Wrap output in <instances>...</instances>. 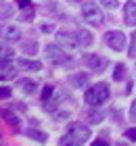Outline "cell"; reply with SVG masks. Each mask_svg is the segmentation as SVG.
I'll return each mask as SVG.
<instances>
[{
	"instance_id": "cell-20",
	"label": "cell",
	"mask_w": 136,
	"mask_h": 146,
	"mask_svg": "<svg viewBox=\"0 0 136 146\" xmlns=\"http://www.w3.org/2000/svg\"><path fill=\"white\" fill-rule=\"evenodd\" d=\"M100 4H103L107 11H115L117 9V0H100Z\"/></svg>"
},
{
	"instance_id": "cell-28",
	"label": "cell",
	"mask_w": 136,
	"mask_h": 146,
	"mask_svg": "<svg viewBox=\"0 0 136 146\" xmlns=\"http://www.w3.org/2000/svg\"><path fill=\"white\" fill-rule=\"evenodd\" d=\"M94 144H96V146H107V142H105V140H94Z\"/></svg>"
},
{
	"instance_id": "cell-21",
	"label": "cell",
	"mask_w": 136,
	"mask_h": 146,
	"mask_svg": "<svg viewBox=\"0 0 136 146\" xmlns=\"http://www.w3.org/2000/svg\"><path fill=\"white\" fill-rule=\"evenodd\" d=\"M0 56H2V58H11V56H13V50L6 48L4 44H0Z\"/></svg>"
},
{
	"instance_id": "cell-1",
	"label": "cell",
	"mask_w": 136,
	"mask_h": 146,
	"mask_svg": "<svg viewBox=\"0 0 136 146\" xmlns=\"http://www.w3.org/2000/svg\"><path fill=\"white\" fill-rule=\"evenodd\" d=\"M107 98H109V86L107 84H96L92 88H88V92H86V102L90 107H98Z\"/></svg>"
},
{
	"instance_id": "cell-11",
	"label": "cell",
	"mask_w": 136,
	"mask_h": 146,
	"mask_svg": "<svg viewBox=\"0 0 136 146\" xmlns=\"http://www.w3.org/2000/svg\"><path fill=\"white\" fill-rule=\"evenodd\" d=\"M17 67H21L25 71H40V69H42V63H40V61H29V58H19Z\"/></svg>"
},
{
	"instance_id": "cell-5",
	"label": "cell",
	"mask_w": 136,
	"mask_h": 146,
	"mask_svg": "<svg viewBox=\"0 0 136 146\" xmlns=\"http://www.w3.org/2000/svg\"><path fill=\"white\" fill-rule=\"evenodd\" d=\"M71 138H73V144H86L90 140V127L88 125H82V123H76L71 125Z\"/></svg>"
},
{
	"instance_id": "cell-2",
	"label": "cell",
	"mask_w": 136,
	"mask_h": 146,
	"mask_svg": "<svg viewBox=\"0 0 136 146\" xmlns=\"http://www.w3.org/2000/svg\"><path fill=\"white\" fill-rule=\"evenodd\" d=\"M44 52H46V58L54 65H65L69 63V56L65 54V48H61L59 44H48L44 46Z\"/></svg>"
},
{
	"instance_id": "cell-22",
	"label": "cell",
	"mask_w": 136,
	"mask_h": 146,
	"mask_svg": "<svg viewBox=\"0 0 136 146\" xmlns=\"http://www.w3.org/2000/svg\"><path fill=\"white\" fill-rule=\"evenodd\" d=\"M52 94H54V88H52V86H44V90H42V98H44V100H48Z\"/></svg>"
},
{
	"instance_id": "cell-26",
	"label": "cell",
	"mask_w": 136,
	"mask_h": 146,
	"mask_svg": "<svg viewBox=\"0 0 136 146\" xmlns=\"http://www.w3.org/2000/svg\"><path fill=\"white\" fill-rule=\"evenodd\" d=\"M17 4L21 6V9H25V6H29V4H31V0H17Z\"/></svg>"
},
{
	"instance_id": "cell-19",
	"label": "cell",
	"mask_w": 136,
	"mask_h": 146,
	"mask_svg": "<svg viewBox=\"0 0 136 146\" xmlns=\"http://www.w3.org/2000/svg\"><path fill=\"white\" fill-rule=\"evenodd\" d=\"M33 15H36V13H33V6H31V4L25 6V9L21 11V21H31Z\"/></svg>"
},
{
	"instance_id": "cell-24",
	"label": "cell",
	"mask_w": 136,
	"mask_h": 146,
	"mask_svg": "<svg viewBox=\"0 0 136 146\" xmlns=\"http://www.w3.org/2000/svg\"><path fill=\"white\" fill-rule=\"evenodd\" d=\"M25 50H27V52H36L38 46H36V44H27V46H23V52H25Z\"/></svg>"
},
{
	"instance_id": "cell-4",
	"label": "cell",
	"mask_w": 136,
	"mask_h": 146,
	"mask_svg": "<svg viewBox=\"0 0 136 146\" xmlns=\"http://www.w3.org/2000/svg\"><path fill=\"white\" fill-rule=\"evenodd\" d=\"M105 44L109 46V48H113V50H124L126 48V44H128V38L121 34V31L117 29H113V31H107L105 34Z\"/></svg>"
},
{
	"instance_id": "cell-29",
	"label": "cell",
	"mask_w": 136,
	"mask_h": 146,
	"mask_svg": "<svg viewBox=\"0 0 136 146\" xmlns=\"http://www.w3.org/2000/svg\"><path fill=\"white\" fill-rule=\"evenodd\" d=\"M69 2H82V0H69Z\"/></svg>"
},
{
	"instance_id": "cell-15",
	"label": "cell",
	"mask_w": 136,
	"mask_h": 146,
	"mask_svg": "<svg viewBox=\"0 0 136 146\" xmlns=\"http://www.w3.org/2000/svg\"><path fill=\"white\" fill-rule=\"evenodd\" d=\"M0 115H2V119H6V123H11V125H19V117H17L13 111L2 109V111H0Z\"/></svg>"
},
{
	"instance_id": "cell-3",
	"label": "cell",
	"mask_w": 136,
	"mask_h": 146,
	"mask_svg": "<svg viewBox=\"0 0 136 146\" xmlns=\"http://www.w3.org/2000/svg\"><path fill=\"white\" fill-rule=\"evenodd\" d=\"M82 15H84V19L88 23H92V25H100L103 23V11H100L96 4H92V2L82 4Z\"/></svg>"
},
{
	"instance_id": "cell-13",
	"label": "cell",
	"mask_w": 136,
	"mask_h": 146,
	"mask_svg": "<svg viewBox=\"0 0 136 146\" xmlns=\"http://www.w3.org/2000/svg\"><path fill=\"white\" fill-rule=\"evenodd\" d=\"M19 88H21L25 94H33V92H36V82H33V79H21V82H19Z\"/></svg>"
},
{
	"instance_id": "cell-30",
	"label": "cell",
	"mask_w": 136,
	"mask_h": 146,
	"mask_svg": "<svg viewBox=\"0 0 136 146\" xmlns=\"http://www.w3.org/2000/svg\"><path fill=\"white\" fill-rule=\"evenodd\" d=\"M2 2H4V0H2Z\"/></svg>"
},
{
	"instance_id": "cell-16",
	"label": "cell",
	"mask_w": 136,
	"mask_h": 146,
	"mask_svg": "<svg viewBox=\"0 0 136 146\" xmlns=\"http://www.w3.org/2000/svg\"><path fill=\"white\" fill-rule=\"evenodd\" d=\"M15 15V6L13 4H0V21L2 19H9Z\"/></svg>"
},
{
	"instance_id": "cell-23",
	"label": "cell",
	"mask_w": 136,
	"mask_h": 146,
	"mask_svg": "<svg viewBox=\"0 0 136 146\" xmlns=\"http://www.w3.org/2000/svg\"><path fill=\"white\" fill-rule=\"evenodd\" d=\"M11 94H13V90L9 88V86H4V88H0V100H2V98H11Z\"/></svg>"
},
{
	"instance_id": "cell-9",
	"label": "cell",
	"mask_w": 136,
	"mask_h": 146,
	"mask_svg": "<svg viewBox=\"0 0 136 146\" xmlns=\"http://www.w3.org/2000/svg\"><path fill=\"white\" fill-rule=\"evenodd\" d=\"M124 23L130 25V27H136V2L134 0H128L124 6Z\"/></svg>"
},
{
	"instance_id": "cell-17",
	"label": "cell",
	"mask_w": 136,
	"mask_h": 146,
	"mask_svg": "<svg viewBox=\"0 0 136 146\" xmlns=\"http://www.w3.org/2000/svg\"><path fill=\"white\" fill-rule=\"evenodd\" d=\"M25 134L29 136L31 140H36V142H46V138H48V136L44 134V131H38V129H33V127H31V129H27Z\"/></svg>"
},
{
	"instance_id": "cell-18",
	"label": "cell",
	"mask_w": 136,
	"mask_h": 146,
	"mask_svg": "<svg viewBox=\"0 0 136 146\" xmlns=\"http://www.w3.org/2000/svg\"><path fill=\"white\" fill-rule=\"evenodd\" d=\"M126 77V67H124V65H115V71H113V79H115V82H121V79H124Z\"/></svg>"
},
{
	"instance_id": "cell-12",
	"label": "cell",
	"mask_w": 136,
	"mask_h": 146,
	"mask_svg": "<svg viewBox=\"0 0 136 146\" xmlns=\"http://www.w3.org/2000/svg\"><path fill=\"white\" fill-rule=\"evenodd\" d=\"M76 36H78V44H80V46H90V44H92V36L88 34L86 29H78Z\"/></svg>"
},
{
	"instance_id": "cell-8",
	"label": "cell",
	"mask_w": 136,
	"mask_h": 146,
	"mask_svg": "<svg viewBox=\"0 0 136 146\" xmlns=\"http://www.w3.org/2000/svg\"><path fill=\"white\" fill-rule=\"evenodd\" d=\"M0 38H2V42H17L21 38V31L15 25H2L0 27Z\"/></svg>"
},
{
	"instance_id": "cell-7",
	"label": "cell",
	"mask_w": 136,
	"mask_h": 146,
	"mask_svg": "<svg viewBox=\"0 0 136 146\" xmlns=\"http://www.w3.org/2000/svg\"><path fill=\"white\" fill-rule=\"evenodd\" d=\"M84 63H86V67L94 71V73H98V71H103L107 67V58L105 56H100V54H88L84 58Z\"/></svg>"
},
{
	"instance_id": "cell-14",
	"label": "cell",
	"mask_w": 136,
	"mask_h": 146,
	"mask_svg": "<svg viewBox=\"0 0 136 146\" xmlns=\"http://www.w3.org/2000/svg\"><path fill=\"white\" fill-rule=\"evenodd\" d=\"M71 84L76 86V88H86V84H88V75H86V73H78V75H71Z\"/></svg>"
},
{
	"instance_id": "cell-25",
	"label": "cell",
	"mask_w": 136,
	"mask_h": 146,
	"mask_svg": "<svg viewBox=\"0 0 136 146\" xmlns=\"http://www.w3.org/2000/svg\"><path fill=\"white\" fill-rule=\"evenodd\" d=\"M126 138H130V140H136V129H126Z\"/></svg>"
},
{
	"instance_id": "cell-10",
	"label": "cell",
	"mask_w": 136,
	"mask_h": 146,
	"mask_svg": "<svg viewBox=\"0 0 136 146\" xmlns=\"http://www.w3.org/2000/svg\"><path fill=\"white\" fill-rule=\"evenodd\" d=\"M15 77V67L11 58H0V79H11Z\"/></svg>"
},
{
	"instance_id": "cell-27",
	"label": "cell",
	"mask_w": 136,
	"mask_h": 146,
	"mask_svg": "<svg viewBox=\"0 0 136 146\" xmlns=\"http://www.w3.org/2000/svg\"><path fill=\"white\" fill-rule=\"evenodd\" d=\"M130 119H136V100L132 102V109H130Z\"/></svg>"
},
{
	"instance_id": "cell-6",
	"label": "cell",
	"mask_w": 136,
	"mask_h": 146,
	"mask_svg": "<svg viewBox=\"0 0 136 146\" xmlns=\"http://www.w3.org/2000/svg\"><path fill=\"white\" fill-rule=\"evenodd\" d=\"M57 44L61 46V48H65V50H71V48H76L78 44V36L76 34H67V31H59L57 34Z\"/></svg>"
}]
</instances>
